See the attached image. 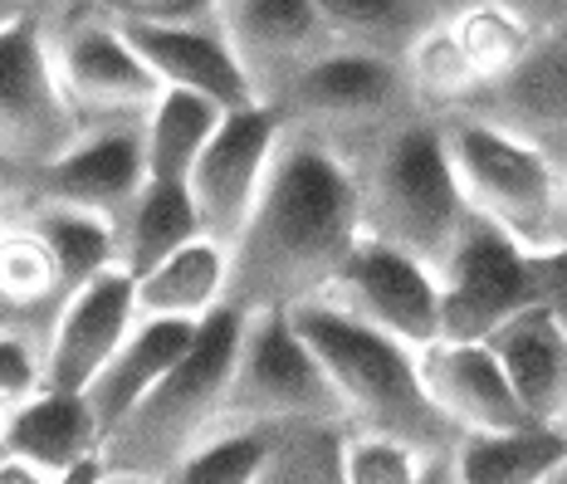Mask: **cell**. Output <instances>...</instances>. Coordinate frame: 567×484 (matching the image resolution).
<instances>
[{
  "mask_svg": "<svg viewBox=\"0 0 567 484\" xmlns=\"http://www.w3.org/2000/svg\"><path fill=\"white\" fill-rule=\"evenodd\" d=\"M99 484H162V480H137V475H103Z\"/></svg>",
  "mask_w": 567,
  "mask_h": 484,
  "instance_id": "cell-38",
  "label": "cell"
},
{
  "mask_svg": "<svg viewBox=\"0 0 567 484\" xmlns=\"http://www.w3.org/2000/svg\"><path fill=\"white\" fill-rule=\"evenodd\" d=\"M216 25L250 84L259 69L299 64V59L309 64L318 34H328L309 0H235V6H216Z\"/></svg>",
  "mask_w": 567,
  "mask_h": 484,
  "instance_id": "cell-19",
  "label": "cell"
},
{
  "mask_svg": "<svg viewBox=\"0 0 567 484\" xmlns=\"http://www.w3.org/2000/svg\"><path fill=\"white\" fill-rule=\"evenodd\" d=\"M192 240H200V220L186 186L176 182H142L133 206L113 226V255L127 279H142L147 269H157L162 259Z\"/></svg>",
  "mask_w": 567,
  "mask_h": 484,
  "instance_id": "cell-22",
  "label": "cell"
},
{
  "mask_svg": "<svg viewBox=\"0 0 567 484\" xmlns=\"http://www.w3.org/2000/svg\"><path fill=\"white\" fill-rule=\"evenodd\" d=\"M0 235H6V230H0Z\"/></svg>",
  "mask_w": 567,
  "mask_h": 484,
  "instance_id": "cell-42",
  "label": "cell"
},
{
  "mask_svg": "<svg viewBox=\"0 0 567 484\" xmlns=\"http://www.w3.org/2000/svg\"><path fill=\"white\" fill-rule=\"evenodd\" d=\"M425 455L386 435H352L342 441L338 480L342 484H416Z\"/></svg>",
  "mask_w": 567,
  "mask_h": 484,
  "instance_id": "cell-29",
  "label": "cell"
},
{
  "mask_svg": "<svg viewBox=\"0 0 567 484\" xmlns=\"http://www.w3.org/2000/svg\"><path fill=\"white\" fill-rule=\"evenodd\" d=\"M318 303L338 309L352 323L401 342L406 352H421L441 338V313H435V275L401 250H386L362 235L352 255L338 265V275L323 285Z\"/></svg>",
  "mask_w": 567,
  "mask_h": 484,
  "instance_id": "cell-9",
  "label": "cell"
},
{
  "mask_svg": "<svg viewBox=\"0 0 567 484\" xmlns=\"http://www.w3.org/2000/svg\"><path fill=\"white\" fill-rule=\"evenodd\" d=\"M504 103L518 117L504 133L524 137L538 147V133H558L563 127V44H534L518 64L504 74Z\"/></svg>",
  "mask_w": 567,
  "mask_h": 484,
  "instance_id": "cell-26",
  "label": "cell"
},
{
  "mask_svg": "<svg viewBox=\"0 0 567 484\" xmlns=\"http://www.w3.org/2000/svg\"><path fill=\"white\" fill-rule=\"evenodd\" d=\"M99 480H103V465H99V460H84V465L69 470V475L54 480V484H99Z\"/></svg>",
  "mask_w": 567,
  "mask_h": 484,
  "instance_id": "cell-36",
  "label": "cell"
},
{
  "mask_svg": "<svg viewBox=\"0 0 567 484\" xmlns=\"http://www.w3.org/2000/svg\"><path fill=\"white\" fill-rule=\"evenodd\" d=\"M416 382L431 411L460 435L528 431V416L484 342H431L416 352ZM548 431V426H543Z\"/></svg>",
  "mask_w": 567,
  "mask_h": 484,
  "instance_id": "cell-13",
  "label": "cell"
},
{
  "mask_svg": "<svg viewBox=\"0 0 567 484\" xmlns=\"http://www.w3.org/2000/svg\"><path fill=\"white\" fill-rule=\"evenodd\" d=\"M0 416H6V406H0Z\"/></svg>",
  "mask_w": 567,
  "mask_h": 484,
  "instance_id": "cell-41",
  "label": "cell"
},
{
  "mask_svg": "<svg viewBox=\"0 0 567 484\" xmlns=\"http://www.w3.org/2000/svg\"><path fill=\"white\" fill-rule=\"evenodd\" d=\"M220 123V109L196 93L182 89H162L157 103L142 113L137 133H142V167H147V182H176L186 186L196 157L206 152L210 133Z\"/></svg>",
  "mask_w": 567,
  "mask_h": 484,
  "instance_id": "cell-24",
  "label": "cell"
},
{
  "mask_svg": "<svg viewBox=\"0 0 567 484\" xmlns=\"http://www.w3.org/2000/svg\"><path fill=\"white\" fill-rule=\"evenodd\" d=\"M441 143L470 220L524 255H563V172L548 152L480 117L441 127Z\"/></svg>",
  "mask_w": 567,
  "mask_h": 484,
  "instance_id": "cell-4",
  "label": "cell"
},
{
  "mask_svg": "<svg viewBox=\"0 0 567 484\" xmlns=\"http://www.w3.org/2000/svg\"><path fill=\"white\" fill-rule=\"evenodd\" d=\"M0 294L16 303L20 313L40 299H59L54 289V269L44 259L40 240L30 230H6L0 235Z\"/></svg>",
  "mask_w": 567,
  "mask_h": 484,
  "instance_id": "cell-30",
  "label": "cell"
},
{
  "mask_svg": "<svg viewBox=\"0 0 567 484\" xmlns=\"http://www.w3.org/2000/svg\"><path fill=\"white\" fill-rule=\"evenodd\" d=\"M54 79L64 89L69 109L79 113H103V117H142L157 103L162 84L147 74V64L127 50V40L109 20H89V25L69 30L59 40Z\"/></svg>",
  "mask_w": 567,
  "mask_h": 484,
  "instance_id": "cell-14",
  "label": "cell"
},
{
  "mask_svg": "<svg viewBox=\"0 0 567 484\" xmlns=\"http://www.w3.org/2000/svg\"><path fill=\"white\" fill-rule=\"evenodd\" d=\"M133 279L123 269L89 279L59 303V318L50 328V348L40 358V392L84 397L89 382L103 372V362L117 352V342L133 333Z\"/></svg>",
  "mask_w": 567,
  "mask_h": 484,
  "instance_id": "cell-11",
  "label": "cell"
},
{
  "mask_svg": "<svg viewBox=\"0 0 567 484\" xmlns=\"http://www.w3.org/2000/svg\"><path fill=\"white\" fill-rule=\"evenodd\" d=\"M79 143V117L54 79V59L30 16L0 25V157L44 172Z\"/></svg>",
  "mask_w": 567,
  "mask_h": 484,
  "instance_id": "cell-8",
  "label": "cell"
},
{
  "mask_svg": "<svg viewBox=\"0 0 567 484\" xmlns=\"http://www.w3.org/2000/svg\"><path fill=\"white\" fill-rule=\"evenodd\" d=\"M563 431H509V435H460L451 451V484H543L563 475Z\"/></svg>",
  "mask_w": 567,
  "mask_h": 484,
  "instance_id": "cell-23",
  "label": "cell"
},
{
  "mask_svg": "<svg viewBox=\"0 0 567 484\" xmlns=\"http://www.w3.org/2000/svg\"><path fill=\"white\" fill-rule=\"evenodd\" d=\"M489 358L499 362L504 382L528 416V426L563 431L567 406V333L563 309H528L509 318L494 338H484Z\"/></svg>",
  "mask_w": 567,
  "mask_h": 484,
  "instance_id": "cell-16",
  "label": "cell"
},
{
  "mask_svg": "<svg viewBox=\"0 0 567 484\" xmlns=\"http://www.w3.org/2000/svg\"><path fill=\"white\" fill-rule=\"evenodd\" d=\"M245 313L220 303L210 318L196 323L192 348L176 358V368L152 387L147 397L127 411L117 426L103 435L99 465L103 475H137V480H167L200 431L226 411V387L240 352Z\"/></svg>",
  "mask_w": 567,
  "mask_h": 484,
  "instance_id": "cell-2",
  "label": "cell"
},
{
  "mask_svg": "<svg viewBox=\"0 0 567 484\" xmlns=\"http://www.w3.org/2000/svg\"><path fill=\"white\" fill-rule=\"evenodd\" d=\"M563 255H524L504 235L470 220V230L435 265V342H484L528 309H563Z\"/></svg>",
  "mask_w": 567,
  "mask_h": 484,
  "instance_id": "cell-5",
  "label": "cell"
},
{
  "mask_svg": "<svg viewBox=\"0 0 567 484\" xmlns=\"http://www.w3.org/2000/svg\"><path fill=\"white\" fill-rule=\"evenodd\" d=\"M147 182L142 167V133L137 123L127 127H99V133H79V143L40 172L44 186V206H64V210H84L93 220L117 226L123 210L133 206V196Z\"/></svg>",
  "mask_w": 567,
  "mask_h": 484,
  "instance_id": "cell-15",
  "label": "cell"
},
{
  "mask_svg": "<svg viewBox=\"0 0 567 484\" xmlns=\"http://www.w3.org/2000/svg\"><path fill=\"white\" fill-rule=\"evenodd\" d=\"M328 30H352V34H406L416 25V10L401 0H313Z\"/></svg>",
  "mask_w": 567,
  "mask_h": 484,
  "instance_id": "cell-32",
  "label": "cell"
},
{
  "mask_svg": "<svg viewBox=\"0 0 567 484\" xmlns=\"http://www.w3.org/2000/svg\"><path fill=\"white\" fill-rule=\"evenodd\" d=\"M192 338H196V323L137 318L133 333L117 342V352L103 362V372L93 377L89 392H84V406H89L93 426H99V445H103V435H109L117 421L176 368V358L192 348Z\"/></svg>",
  "mask_w": 567,
  "mask_h": 484,
  "instance_id": "cell-18",
  "label": "cell"
},
{
  "mask_svg": "<svg viewBox=\"0 0 567 484\" xmlns=\"http://www.w3.org/2000/svg\"><path fill=\"white\" fill-rule=\"evenodd\" d=\"M220 416H235L240 426H255V421H342L333 387L293 333L289 313H245Z\"/></svg>",
  "mask_w": 567,
  "mask_h": 484,
  "instance_id": "cell-7",
  "label": "cell"
},
{
  "mask_svg": "<svg viewBox=\"0 0 567 484\" xmlns=\"http://www.w3.org/2000/svg\"><path fill=\"white\" fill-rule=\"evenodd\" d=\"M127 40L147 74L162 89H182L196 99L216 103L220 113L250 109L259 103V89L250 84V74L240 69V59L230 54L226 34L216 25V10L206 20H186V25H113Z\"/></svg>",
  "mask_w": 567,
  "mask_h": 484,
  "instance_id": "cell-12",
  "label": "cell"
},
{
  "mask_svg": "<svg viewBox=\"0 0 567 484\" xmlns=\"http://www.w3.org/2000/svg\"><path fill=\"white\" fill-rule=\"evenodd\" d=\"M465 230L470 210L445 162L441 127H406L386 147L372 186L362 192V235L435 275V265L451 255V245Z\"/></svg>",
  "mask_w": 567,
  "mask_h": 484,
  "instance_id": "cell-6",
  "label": "cell"
},
{
  "mask_svg": "<svg viewBox=\"0 0 567 484\" xmlns=\"http://www.w3.org/2000/svg\"><path fill=\"white\" fill-rule=\"evenodd\" d=\"M40 387V358L20 333L0 338V406H16Z\"/></svg>",
  "mask_w": 567,
  "mask_h": 484,
  "instance_id": "cell-33",
  "label": "cell"
},
{
  "mask_svg": "<svg viewBox=\"0 0 567 484\" xmlns=\"http://www.w3.org/2000/svg\"><path fill=\"white\" fill-rule=\"evenodd\" d=\"M269 455H275V445L259 426L216 431L200 435L162 484H259Z\"/></svg>",
  "mask_w": 567,
  "mask_h": 484,
  "instance_id": "cell-27",
  "label": "cell"
},
{
  "mask_svg": "<svg viewBox=\"0 0 567 484\" xmlns=\"http://www.w3.org/2000/svg\"><path fill=\"white\" fill-rule=\"evenodd\" d=\"M293 99L318 117H372L396 99V64L372 50L313 54L293 79Z\"/></svg>",
  "mask_w": 567,
  "mask_h": 484,
  "instance_id": "cell-21",
  "label": "cell"
},
{
  "mask_svg": "<svg viewBox=\"0 0 567 484\" xmlns=\"http://www.w3.org/2000/svg\"><path fill=\"white\" fill-rule=\"evenodd\" d=\"M226 303V245L192 240L167 255L157 269L133 279V309L137 318H162V323H200Z\"/></svg>",
  "mask_w": 567,
  "mask_h": 484,
  "instance_id": "cell-20",
  "label": "cell"
},
{
  "mask_svg": "<svg viewBox=\"0 0 567 484\" xmlns=\"http://www.w3.org/2000/svg\"><path fill=\"white\" fill-rule=\"evenodd\" d=\"M362 240V182L328 147L275 152L240 235L226 245V294L240 313H289L323 294Z\"/></svg>",
  "mask_w": 567,
  "mask_h": 484,
  "instance_id": "cell-1",
  "label": "cell"
},
{
  "mask_svg": "<svg viewBox=\"0 0 567 484\" xmlns=\"http://www.w3.org/2000/svg\"><path fill=\"white\" fill-rule=\"evenodd\" d=\"M543 484H563V475H553V480H543Z\"/></svg>",
  "mask_w": 567,
  "mask_h": 484,
  "instance_id": "cell-40",
  "label": "cell"
},
{
  "mask_svg": "<svg viewBox=\"0 0 567 484\" xmlns=\"http://www.w3.org/2000/svg\"><path fill=\"white\" fill-rule=\"evenodd\" d=\"M279 137H284L279 109H269L265 99L250 103V109L220 113L206 152H200L192 176H186V196H192L206 240L230 245L240 235L259 186L269 176V162L279 152Z\"/></svg>",
  "mask_w": 567,
  "mask_h": 484,
  "instance_id": "cell-10",
  "label": "cell"
},
{
  "mask_svg": "<svg viewBox=\"0 0 567 484\" xmlns=\"http://www.w3.org/2000/svg\"><path fill=\"white\" fill-rule=\"evenodd\" d=\"M16 176H20V172H16V167H10V162H6V157H0V186H10V182H16Z\"/></svg>",
  "mask_w": 567,
  "mask_h": 484,
  "instance_id": "cell-39",
  "label": "cell"
},
{
  "mask_svg": "<svg viewBox=\"0 0 567 484\" xmlns=\"http://www.w3.org/2000/svg\"><path fill=\"white\" fill-rule=\"evenodd\" d=\"M16 323H20V309L6 299V294H0V338H10V333H16Z\"/></svg>",
  "mask_w": 567,
  "mask_h": 484,
  "instance_id": "cell-37",
  "label": "cell"
},
{
  "mask_svg": "<svg viewBox=\"0 0 567 484\" xmlns=\"http://www.w3.org/2000/svg\"><path fill=\"white\" fill-rule=\"evenodd\" d=\"M460 54H465V64L475 69V79H504L509 69L534 50V40H528V30L518 25V16L509 10H470L460 25H451Z\"/></svg>",
  "mask_w": 567,
  "mask_h": 484,
  "instance_id": "cell-28",
  "label": "cell"
},
{
  "mask_svg": "<svg viewBox=\"0 0 567 484\" xmlns=\"http://www.w3.org/2000/svg\"><path fill=\"white\" fill-rule=\"evenodd\" d=\"M0 484H54V480H44L40 470L20 465V460H6V455H0Z\"/></svg>",
  "mask_w": 567,
  "mask_h": 484,
  "instance_id": "cell-34",
  "label": "cell"
},
{
  "mask_svg": "<svg viewBox=\"0 0 567 484\" xmlns=\"http://www.w3.org/2000/svg\"><path fill=\"white\" fill-rule=\"evenodd\" d=\"M289 323L309 348V358L318 362V372L328 377L342 416L362 421V435H386V441H401L425 455V445L435 435L451 431L431 411V401L421 397L416 352L352 323V318H342L318 299L289 309Z\"/></svg>",
  "mask_w": 567,
  "mask_h": 484,
  "instance_id": "cell-3",
  "label": "cell"
},
{
  "mask_svg": "<svg viewBox=\"0 0 567 484\" xmlns=\"http://www.w3.org/2000/svg\"><path fill=\"white\" fill-rule=\"evenodd\" d=\"M30 235L40 240V250H44V259H50V269H54L59 303H64L74 289H84L89 279L117 269L113 226H109V220L84 216V210L40 206V216L30 220Z\"/></svg>",
  "mask_w": 567,
  "mask_h": 484,
  "instance_id": "cell-25",
  "label": "cell"
},
{
  "mask_svg": "<svg viewBox=\"0 0 567 484\" xmlns=\"http://www.w3.org/2000/svg\"><path fill=\"white\" fill-rule=\"evenodd\" d=\"M0 455L40 470L44 480H64L84 460H99V426L84 397L30 392L0 416Z\"/></svg>",
  "mask_w": 567,
  "mask_h": 484,
  "instance_id": "cell-17",
  "label": "cell"
},
{
  "mask_svg": "<svg viewBox=\"0 0 567 484\" xmlns=\"http://www.w3.org/2000/svg\"><path fill=\"white\" fill-rule=\"evenodd\" d=\"M411 64H416V79L431 99H460L480 84L475 69L465 64L455 34L451 30H425L416 34V50H411Z\"/></svg>",
  "mask_w": 567,
  "mask_h": 484,
  "instance_id": "cell-31",
  "label": "cell"
},
{
  "mask_svg": "<svg viewBox=\"0 0 567 484\" xmlns=\"http://www.w3.org/2000/svg\"><path fill=\"white\" fill-rule=\"evenodd\" d=\"M416 484H451V465H445V455H431V460H425Z\"/></svg>",
  "mask_w": 567,
  "mask_h": 484,
  "instance_id": "cell-35",
  "label": "cell"
}]
</instances>
